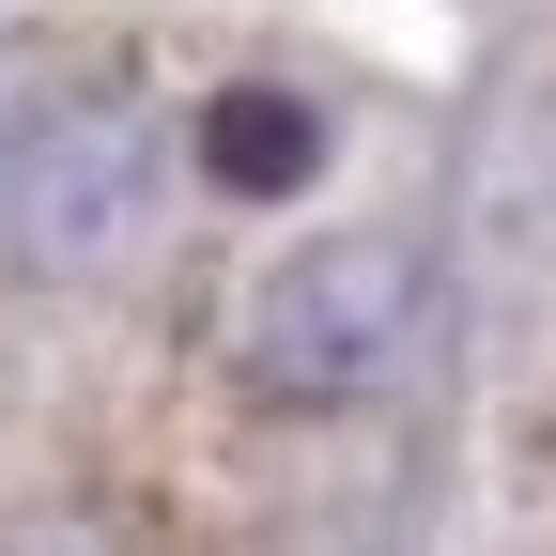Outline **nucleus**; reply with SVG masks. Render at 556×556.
<instances>
[{"mask_svg": "<svg viewBox=\"0 0 556 556\" xmlns=\"http://www.w3.org/2000/svg\"><path fill=\"white\" fill-rule=\"evenodd\" d=\"M201 170L248 186V201H263V186H309V170H325V109H309V93H263V78L217 93V109H201Z\"/></svg>", "mask_w": 556, "mask_h": 556, "instance_id": "nucleus-3", "label": "nucleus"}, {"mask_svg": "<svg viewBox=\"0 0 556 556\" xmlns=\"http://www.w3.org/2000/svg\"><path fill=\"white\" fill-rule=\"evenodd\" d=\"M155 109L109 78H0V278H93L155 232Z\"/></svg>", "mask_w": 556, "mask_h": 556, "instance_id": "nucleus-1", "label": "nucleus"}, {"mask_svg": "<svg viewBox=\"0 0 556 556\" xmlns=\"http://www.w3.org/2000/svg\"><path fill=\"white\" fill-rule=\"evenodd\" d=\"M417 340H433V263L402 232H325L294 263H263V294L232 325V371L263 402H371L417 371Z\"/></svg>", "mask_w": 556, "mask_h": 556, "instance_id": "nucleus-2", "label": "nucleus"}]
</instances>
